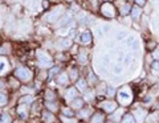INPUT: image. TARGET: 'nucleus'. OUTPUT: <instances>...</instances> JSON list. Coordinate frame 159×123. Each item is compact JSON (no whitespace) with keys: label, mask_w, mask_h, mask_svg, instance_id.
<instances>
[{"label":"nucleus","mask_w":159,"mask_h":123,"mask_svg":"<svg viewBox=\"0 0 159 123\" xmlns=\"http://www.w3.org/2000/svg\"><path fill=\"white\" fill-rule=\"evenodd\" d=\"M121 123H135V118H134L133 114H126L121 119Z\"/></svg>","instance_id":"10"},{"label":"nucleus","mask_w":159,"mask_h":123,"mask_svg":"<svg viewBox=\"0 0 159 123\" xmlns=\"http://www.w3.org/2000/svg\"><path fill=\"white\" fill-rule=\"evenodd\" d=\"M94 98V93L93 91H86V97H85V99L86 101H92Z\"/></svg>","instance_id":"25"},{"label":"nucleus","mask_w":159,"mask_h":123,"mask_svg":"<svg viewBox=\"0 0 159 123\" xmlns=\"http://www.w3.org/2000/svg\"><path fill=\"white\" fill-rule=\"evenodd\" d=\"M80 38H81V42L82 44H90L92 42V34H90V32H84L81 36H80Z\"/></svg>","instance_id":"6"},{"label":"nucleus","mask_w":159,"mask_h":123,"mask_svg":"<svg viewBox=\"0 0 159 123\" xmlns=\"http://www.w3.org/2000/svg\"><path fill=\"white\" fill-rule=\"evenodd\" d=\"M117 98H118V102L121 103L122 106L129 105V103L131 102V99H133V95H131V91H130V89H129L127 86L122 87V89L118 91Z\"/></svg>","instance_id":"1"},{"label":"nucleus","mask_w":159,"mask_h":123,"mask_svg":"<svg viewBox=\"0 0 159 123\" xmlns=\"http://www.w3.org/2000/svg\"><path fill=\"white\" fill-rule=\"evenodd\" d=\"M61 15V11H58V9H54V12H52V13H49V15H47L45 16V20H48V21H54L56 19Z\"/></svg>","instance_id":"7"},{"label":"nucleus","mask_w":159,"mask_h":123,"mask_svg":"<svg viewBox=\"0 0 159 123\" xmlns=\"http://www.w3.org/2000/svg\"><path fill=\"white\" fill-rule=\"evenodd\" d=\"M101 107L105 111L107 112H114L117 110V103L116 102H111V101H107V102H102L101 103Z\"/></svg>","instance_id":"5"},{"label":"nucleus","mask_w":159,"mask_h":123,"mask_svg":"<svg viewBox=\"0 0 159 123\" xmlns=\"http://www.w3.org/2000/svg\"><path fill=\"white\" fill-rule=\"evenodd\" d=\"M77 89H80V91H85L86 90V82L84 80H80L77 82Z\"/></svg>","instance_id":"15"},{"label":"nucleus","mask_w":159,"mask_h":123,"mask_svg":"<svg viewBox=\"0 0 159 123\" xmlns=\"http://www.w3.org/2000/svg\"><path fill=\"white\" fill-rule=\"evenodd\" d=\"M68 81H69V77H68L66 74H61V76L58 77V82H60V83H62V85H65Z\"/></svg>","instance_id":"18"},{"label":"nucleus","mask_w":159,"mask_h":123,"mask_svg":"<svg viewBox=\"0 0 159 123\" xmlns=\"http://www.w3.org/2000/svg\"><path fill=\"white\" fill-rule=\"evenodd\" d=\"M74 77H76V70L72 72V78H74Z\"/></svg>","instance_id":"39"},{"label":"nucleus","mask_w":159,"mask_h":123,"mask_svg":"<svg viewBox=\"0 0 159 123\" xmlns=\"http://www.w3.org/2000/svg\"><path fill=\"white\" fill-rule=\"evenodd\" d=\"M152 69H155V70H159V60H154V62H152Z\"/></svg>","instance_id":"28"},{"label":"nucleus","mask_w":159,"mask_h":123,"mask_svg":"<svg viewBox=\"0 0 159 123\" xmlns=\"http://www.w3.org/2000/svg\"><path fill=\"white\" fill-rule=\"evenodd\" d=\"M130 58H131V55L129 53V55L126 56V58H125V62H126V64H129V62H130Z\"/></svg>","instance_id":"34"},{"label":"nucleus","mask_w":159,"mask_h":123,"mask_svg":"<svg viewBox=\"0 0 159 123\" xmlns=\"http://www.w3.org/2000/svg\"><path fill=\"white\" fill-rule=\"evenodd\" d=\"M90 123H103V115L97 112V114H94V116L92 118Z\"/></svg>","instance_id":"12"},{"label":"nucleus","mask_w":159,"mask_h":123,"mask_svg":"<svg viewBox=\"0 0 159 123\" xmlns=\"http://www.w3.org/2000/svg\"><path fill=\"white\" fill-rule=\"evenodd\" d=\"M119 12H121L122 16H126V15H129V12H131V7L129 4H123L121 9H119Z\"/></svg>","instance_id":"13"},{"label":"nucleus","mask_w":159,"mask_h":123,"mask_svg":"<svg viewBox=\"0 0 159 123\" xmlns=\"http://www.w3.org/2000/svg\"><path fill=\"white\" fill-rule=\"evenodd\" d=\"M15 74H16V77L20 78L21 81H29L32 78L31 72H29L28 69H25V68H17L16 72H15Z\"/></svg>","instance_id":"4"},{"label":"nucleus","mask_w":159,"mask_h":123,"mask_svg":"<svg viewBox=\"0 0 159 123\" xmlns=\"http://www.w3.org/2000/svg\"><path fill=\"white\" fill-rule=\"evenodd\" d=\"M64 114H66V115H68V114H69V115H73V114H72V111L69 110V109H65V110H64Z\"/></svg>","instance_id":"36"},{"label":"nucleus","mask_w":159,"mask_h":123,"mask_svg":"<svg viewBox=\"0 0 159 123\" xmlns=\"http://www.w3.org/2000/svg\"><path fill=\"white\" fill-rule=\"evenodd\" d=\"M106 95L107 97H114L116 95V89H114L113 86H109L107 90H106Z\"/></svg>","instance_id":"19"},{"label":"nucleus","mask_w":159,"mask_h":123,"mask_svg":"<svg viewBox=\"0 0 159 123\" xmlns=\"http://www.w3.org/2000/svg\"><path fill=\"white\" fill-rule=\"evenodd\" d=\"M48 107H49V109H51V110H56V107H54L53 103H48Z\"/></svg>","instance_id":"37"},{"label":"nucleus","mask_w":159,"mask_h":123,"mask_svg":"<svg viewBox=\"0 0 159 123\" xmlns=\"http://www.w3.org/2000/svg\"><path fill=\"white\" fill-rule=\"evenodd\" d=\"M60 46H61V48H68V46H70V40H69V38H64V40L61 41V44H60Z\"/></svg>","instance_id":"20"},{"label":"nucleus","mask_w":159,"mask_h":123,"mask_svg":"<svg viewBox=\"0 0 159 123\" xmlns=\"http://www.w3.org/2000/svg\"><path fill=\"white\" fill-rule=\"evenodd\" d=\"M126 36V33H119L118 34V38H122V37H125Z\"/></svg>","instance_id":"38"},{"label":"nucleus","mask_w":159,"mask_h":123,"mask_svg":"<svg viewBox=\"0 0 159 123\" xmlns=\"http://www.w3.org/2000/svg\"><path fill=\"white\" fill-rule=\"evenodd\" d=\"M101 12L103 16H106V17H114L116 16V8H114V6L111 3H109V2H105L101 6Z\"/></svg>","instance_id":"2"},{"label":"nucleus","mask_w":159,"mask_h":123,"mask_svg":"<svg viewBox=\"0 0 159 123\" xmlns=\"http://www.w3.org/2000/svg\"><path fill=\"white\" fill-rule=\"evenodd\" d=\"M151 2H158V0H151Z\"/></svg>","instance_id":"40"},{"label":"nucleus","mask_w":159,"mask_h":123,"mask_svg":"<svg viewBox=\"0 0 159 123\" xmlns=\"http://www.w3.org/2000/svg\"><path fill=\"white\" fill-rule=\"evenodd\" d=\"M141 9H139L138 7H134V8H131V17H133V20L134 21H138V19H139V16H141Z\"/></svg>","instance_id":"8"},{"label":"nucleus","mask_w":159,"mask_h":123,"mask_svg":"<svg viewBox=\"0 0 159 123\" xmlns=\"http://www.w3.org/2000/svg\"><path fill=\"white\" fill-rule=\"evenodd\" d=\"M135 3H137V6L139 7H143L146 4V0H135Z\"/></svg>","instance_id":"31"},{"label":"nucleus","mask_w":159,"mask_h":123,"mask_svg":"<svg viewBox=\"0 0 159 123\" xmlns=\"http://www.w3.org/2000/svg\"><path fill=\"white\" fill-rule=\"evenodd\" d=\"M47 98H48V99H53V94H52V93H47Z\"/></svg>","instance_id":"35"},{"label":"nucleus","mask_w":159,"mask_h":123,"mask_svg":"<svg viewBox=\"0 0 159 123\" xmlns=\"http://www.w3.org/2000/svg\"><path fill=\"white\" fill-rule=\"evenodd\" d=\"M152 57H154V60H159V48L155 52H152Z\"/></svg>","instance_id":"30"},{"label":"nucleus","mask_w":159,"mask_h":123,"mask_svg":"<svg viewBox=\"0 0 159 123\" xmlns=\"http://www.w3.org/2000/svg\"><path fill=\"white\" fill-rule=\"evenodd\" d=\"M121 114H122V110H118V111L116 112V114L113 115V121H118V116L121 115Z\"/></svg>","instance_id":"29"},{"label":"nucleus","mask_w":159,"mask_h":123,"mask_svg":"<svg viewBox=\"0 0 159 123\" xmlns=\"http://www.w3.org/2000/svg\"><path fill=\"white\" fill-rule=\"evenodd\" d=\"M62 121L65 123H76V121H74V119H68V118H65V116L62 118Z\"/></svg>","instance_id":"33"},{"label":"nucleus","mask_w":159,"mask_h":123,"mask_svg":"<svg viewBox=\"0 0 159 123\" xmlns=\"http://www.w3.org/2000/svg\"><path fill=\"white\" fill-rule=\"evenodd\" d=\"M7 68H8V61L4 57H0V74L4 70H7Z\"/></svg>","instance_id":"11"},{"label":"nucleus","mask_w":159,"mask_h":123,"mask_svg":"<svg viewBox=\"0 0 159 123\" xmlns=\"http://www.w3.org/2000/svg\"><path fill=\"white\" fill-rule=\"evenodd\" d=\"M32 101H33V98H32V97H23L20 102H24V103H32Z\"/></svg>","instance_id":"24"},{"label":"nucleus","mask_w":159,"mask_h":123,"mask_svg":"<svg viewBox=\"0 0 159 123\" xmlns=\"http://www.w3.org/2000/svg\"><path fill=\"white\" fill-rule=\"evenodd\" d=\"M0 123H11V118H9L8 114H4L2 116V119H0Z\"/></svg>","instance_id":"22"},{"label":"nucleus","mask_w":159,"mask_h":123,"mask_svg":"<svg viewBox=\"0 0 159 123\" xmlns=\"http://www.w3.org/2000/svg\"><path fill=\"white\" fill-rule=\"evenodd\" d=\"M122 70H123L122 64H117V65L114 66V73H116V74H119V73H122Z\"/></svg>","instance_id":"21"},{"label":"nucleus","mask_w":159,"mask_h":123,"mask_svg":"<svg viewBox=\"0 0 159 123\" xmlns=\"http://www.w3.org/2000/svg\"><path fill=\"white\" fill-rule=\"evenodd\" d=\"M24 107H25V106H21V107H19V109H17V112H19V114L21 115L23 118H25V116H27V111L24 110Z\"/></svg>","instance_id":"23"},{"label":"nucleus","mask_w":159,"mask_h":123,"mask_svg":"<svg viewBox=\"0 0 159 123\" xmlns=\"http://www.w3.org/2000/svg\"><path fill=\"white\" fill-rule=\"evenodd\" d=\"M126 42H127V46H129V48H133V46L135 48V46H137V44H135V38H134L133 36H129Z\"/></svg>","instance_id":"16"},{"label":"nucleus","mask_w":159,"mask_h":123,"mask_svg":"<svg viewBox=\"0 0 159 123\" xmlns=\"http://www.w3.org/2000/svg\"><path fill=\"white\" fill-rule=\"evenodd\" d=\"M37 60H39V64L41 68H48V66H52V58L49 57L47 53L44 52H37Z\"/></svg>","instance_id":"3"},{"label":"nucleus","mask_w":159,"mask_h":123,"mask_svg":"<svg viewBox=\"0 0 159 123\" xmlns=\"http://www.w3.org/2000/svg\"><path fill=\"white\" fill-rule=\"evenodd\" d=\"M80 60H81V62H84V64L86 62V53L85 52H82L81 55H80Z\"/></svg>","instance_id":"26"},{"label":"nucleus","mask_w":159,"mask_h":123,"mask_svg":"<svg viewBox=\"0 0 159 123\" xmlns=\"http://www.w3.org/2000/svg\"><path fill=\"white\" fill-rule=\"evenodd\" d=\"M6 102H7V95L0 93V103H6Z\"/></svg>","instance_id":"27"},{"label":"nucleus","mask_w":159,"mask_h":123,"mask_svg":"<svg viewBox=\"0 0 159 123\" xmlns=\"http://www.w3.org/2000/svg\"><path fill=\"white\" fill-rule=\"evenodd\" d=\"M58 72V68H53L51 72H49V77H52V76H54V73H57Z\"/></svg>","instance_id":"32"},{"label":"nucleus","mask_w":159,"mask_h":123,"mask_svg":"<svg viewBox=\"0 0 159 123\" xmlns=\"http://www.w3.org/2000/svg\"><path fill=\"white\" fill-rule=\"evenodd\" d=\"M77 98V90L76 89H69L68 93H66V99L68 101H73V99H76Z\"/></svg>","instance_id":"9"},{"label":"nucleus","mask_w":159,"mask_h":123,"mask_svg":"<svg viewBox=\"0 0 159 123\" xmlns=\"http://www.w3.org/2000/svg\"><path fill=\"white\" fill-rule=\"evenodd\" d=\"M82 105H84V101L80 99V98H76V99L72 101V106L74 107V109H81Z\"/></svg>","instance_id":"14"},{"label":"nucleus","mask_w":159,"mask_h":123,"mask_svg":"<svg viewBox=\"0 0 159 123\" xmlns=\"http://www.w3.org/2000/svg\"><path fill=\"white\" fill-rule=\"evenodd\" d=\"M43 115H44V121H45L47 123H49V122H53V121H54V118H53V115L51 114V112H47V111H45Z\"/></svg>","instance_id":"17"}]
</instances>
